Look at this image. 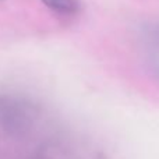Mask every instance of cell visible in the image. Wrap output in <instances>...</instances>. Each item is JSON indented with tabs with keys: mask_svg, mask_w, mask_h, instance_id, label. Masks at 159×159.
<instances>
[{
	"mask_svg": "<svg viewBox=\"0 0 159 159\" xmlns=\"http://www.w3.org/2000/svg\"><path fill=\"white\" fill-rule=\"evenodd\" d=\"M27 113L21 103L13 101L11 98H0V124L4 129L20 130L25 126L27 121Z\"/></svg>",
	"mask_w": 159,
	"mask_h": 159,
	"instance_id": "6da1fadb",
	"label": "cell"
},
{
	"mask_svg": "<svg viewBox=\"0 0 159 159\" xmlns=\"http://www.w3.org/2000/svg\"><path fill=\"white\" fill-rule=\"evenodd\" d=\"M50 10L60 14H73L78 10V0H42Z\"/></svg>",
	"mask_w": 159,
	"mask_h": 159,
	"instance_id": "7a4b0ae2",
	"label": "cell"
}]
</instances>
